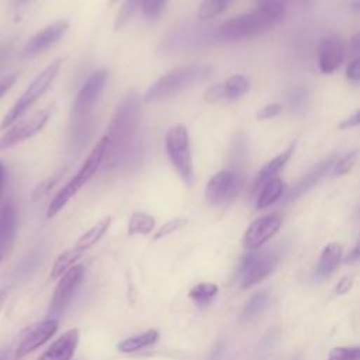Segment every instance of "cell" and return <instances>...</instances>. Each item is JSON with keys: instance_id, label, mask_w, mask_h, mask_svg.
<instances>
[{"instance_id": "cell-44", "label": "cell", "mask_w": 360, "mask_h": 360, "mask_svg": "<svg viewBox=\"0 0 360 360\" xmlns=\"http://www.w3.org/2000/svg\"><path fill=\"white\" fill-rule=\"evenodd\" d=\"M4 187H5V165L0 162V197L4 194Z\"/></svg>"}, {"instance_id": "cell-28", "label": "cell", "mask_w": 360, "mask_h": 360, "mask_svg": "<svg viewBox=\"0 0 360 360\" xmlns=\"http://www.w3.org/2000/svg\"><path fill=\"white\" fill-rule=\"evenodd\" d=\"M357 158H359V151L357 149L350 151L346 155L338 158V161L335 162V165H333V168L331 171L332 175L335 178H338V176H343V175L349 173L353 169V166L356 165Z\"/></svg>"}, {"instance_id": "cell-22", "label": "cell", "mask_w": 360, "mask_h": 360, "mask_svg": "<svg viewBox=\"0 0 360 360\" xmlns=\"http://www.w3.org/2000/svg\"><path fill=\"white\" fill-rule=\"evenodd\" d=\"M110 225H112V217H106V218L100 220L96 225H93L88 232H85L79 238V241L76 242V246L84 251L91 249L105 236V234L109 231Z\"/></svg>"}, {"instance_id": "cell-43", "label": "cell", "mask_w": 360, "mask_h": 360, "mask_svg": "<svg viewBox=\"0 0 360 360\" xmlns=\"http://www.w3.org/2000/svg\"><path fill=\"white\" fill-rule=\"evenodd\" d=\"M360 259V241L354 245V248L350 251V253L346 256V263H353Z\"/></svg>"}, {"instance_id": "cell-19", "label": "cell", "mask_w": 360, "mask_h": 360, "mask_svg": "<svg viewBox=\"0 0 360 360\" xmlns=\"http://www.w3.org/2000/svg\"><path fill=\"white\" fill-rule=\"evenodd\" d=\"M286 183L280 178H273L267 183L263 185L260 192L258 193L256 199V207L259 210L267 208L272 204H274L280 197H283L286 192Z\"/></svg>"}, {"instance_id": "cell-45", "label": "cell", "mask_w": 360, "mask_h": 360, "mask_svg": "<svg viewBox=\"0 0 360 360\" xmlns=\"http://www.w3.org/2000/svg\"><path fill=\"white\" fill-rule=\"evenodd\" d=\"M350 8H352L354 12H360V0H354V2L350 5Z\"/></svg>"}, {"instance_id": "cell-8", "label": "cell", "mask_w": 360, "mask_h": 360, "mask_svg": "<svg viewBox=\"0 0 360 360\" xmlns=\"http://www.w3.org/2000/svg\"><path fill=\"white\" fill-rule=\"evenodd\" d=\"M50 116H51V106L43 110H39L30 119L16 123L9 131H6L2 137H0V151L9 149L39 134L48 123Z\"/></svg>"}, {"instance_id": "cell-39", "label": "cell", "mask_w": 360, "mask_h": 360, "mask_svg": "<svg viewBox=\"0 0 360 360\" xmlns=\"http://www.w3.org/2000/svg\"><path fill=\"white\" fill-rule=\"evenodd\" d=\"M360 126V110H357L356 113H353L352 116H349L347 119H345L339 126L338 128L339 130H349V128H354V127H359Z\"/></svg>"}, {"instance_id": "cell-7", "label": "cell", "mask_w": 360, "mask_h": 360, "mask_svg": "<svg viewBox=\"0 0 360 360\" xmlns=\"http://www.w3.org/2000/svg\"><path fill=\"white\" fill-rule=\"evenodd\" d=\"M242 185V175L229 169L215 173L206 186V200L211 206H221L229 203L239 192Z\"/></svg>"}, {"instance_id": "cell-47", "label": "cell", "mask_w": 360, "mask_h": 360, "mask_svg": "<svg viewBox=\"0 0 360 360\" xmlns=\"http://www.w3.org/2000/svg\"><path fill=\"white\" fill-rule=\"evenodd\" d=\"M119 0H110V5H114V4H117Z\"/></svg>"}, {"instance_id": "cell-1", "label": "cell", "mask_w": 360, "mask_h": 360, "mask_svg": "<svg viewBox=\"0 0 360 360\" xmlns=\"http://www.w3.org/2000/svg\"><path fill=\"white\" fill-rule=\"evenodd\" d=\"M140 110V96L135 92L128 93L117 106L105 135L107 140L106 168L128 165L138 156Z\"/></svg>"}, {"instance_id": "cell-34", "label": "cell", "mask_w": 360, "mask_h": 360, "mask_svg": "<svg viewBox=\"0 0 360 360\" xmlns=\"http://www.w3.org/2000/svg\"><path fill=\"white\" fill-rule=\"evenodd\" d=\"M186 224H187V220H185V218H173V220L168 221L166 224H164V225L156 231V234L154 235V241H159V239H162V238H166V236L175 234L176 231L182 229Z\"/></svg>"}, {"instance_id": "cell-11", "label": "cell", "mask_w": 360, "mask_h": 360, "mask_svg": "<svg viewBox=\"0 0 360 360\" xmlns=\"http://www.w3.org/2000/svg\"><path fill=\"white\" fill-rule=\"evenodd\" d=\"M57 331H58V321L54 318H48L43 322L33 325L22 336V340L16 349V357L22 359L29 353L34 352L36 349L41 347L57 333Z\"/></svg>"}, {"instance_id": "cell-14", "label": "cell", "mask_w": 360, "mask_h": 360, "mask_svg": "<svg viewBox=\"0 0 360 360\" xmlns=\"http://www.w3.org/2000/svg\"><path fill=\"white\" fill-rule=\"evenodd\" d=\"M18 232V213L12 203L0 210V260H4L15 244Z\"/></svg>"}, {"instance_id": "cell-13", "label": "cell", "mask_w": 360, "mask_h": 360, "mask_svg": "<svg viewBox=\"0 0 360 360\" xmlns=\"http://www.w3.org/2000/svg\"><path fill=\"white\" fill-rule=\"evenodd\" d=\"M69 30V23L67 20H58L51 26L46 27L43 32L37 33L29 40L25 47L26 57H36L40 53L48 50L51 46L58 43Z\"/></svg>"}, {"instance_id": "cell-48", "label": "cell", "mask_w": 360, "mask_h": 360, "mask_svg": "<svg viewBox=\"0 0 360 360\" xmlns=\"http://www.w3.org/2000/svg\"><path fill=\"white\" fill-rule=\"evenodd\" d=\"M279 2H281V4H287V0H279Z\"/></svg>"}, {"instance_id": "cell-12", "label": "cell", "mask_w": 360, "mask_h": 360, "mask_svg": "<svg viewBox=\"0 0 360 360\" xmlns=\"http://www.w3.org/2000/svg\"><path fill=\"white\" fill-rule=\"evenodd\" d=\"M346 55L343 43L338 37L324 39L316 48L318 68L322 74L331 75L342 65Z\"/></svg>"}, {"instance_id": "cell-37", "label": "cell", "mask_w": 360, "mask_h": 360, "mask_svg": "<svg viewBox=\"0 0 360 360\" xmlns=\"http://www.w3.org/2000/svg\"><path fill=\"white\" fill-rule=\"evenodd\" d=\"M18 81V74H12L5 76L4 79H0V99H2L16 84Z\"/></svg>"}, {"instance_id": "cell-10", "label": "cell", "mask_w": 360, "mask_h": 360, "mask_svg": "<svg viewBox=\"0 0 360 360\" xmlns=\"http://www.w3.org/2000/svg\"><path fill=\"white\" fill-rule=\"evenodd\" d=\"M281 227V215L277 213L260 217L253 221L244 234L242 245L245 249L256 251L262 248L272 236H274Z\"/></svg>"}, {"instance_id": "cell-5", "label": "cell", "mask_w": 360, "mask_h": 360, "mask_svg": "<svg viewBox=\"0 0 360 360\" xmlns=\"http://www.w3.org/2000/svg\"><path fill=\"white\" fill-rule=\"evenodd\" d=\"M165 147L172 166L183 180V183L190 187L194 182V169L187 128L183 124L173 126L166 133Z\"/></svg>"}, {"instance_id": "cell-3", "label": "cell", "mask_w": 360, "mask_h": 360, "mask_svg": "<svg viewBox=\"0 0 360 360\" xmlns=\"http://www.w3.org/2000/svg\"><path fill=\"white\" fill-rule=\"evenodd\" d=\"M274 25H277V22L270 15H267L263 9L258 8L253 12L236 16L222 23L218 27L217 37L221 41H227V43L245 41L266 33Z\"/></svg>"}, {"instance_id": "cell-4", "label": "cell", "mask_w": 360, "mask_h": 360, "mask_svg": "<svg viewBox=\"0 0 360 360\" xmlns=\"http://www.w3.org/2000/svg\"><path fill=\"white\" fill-rule=\"evenodd\" d=\"M61 60H55L48 67H46L29 85L23 96L15 103V106L11 109V112L4 117L2 123H0V130H5L12 127L15 123H18L19 119L25 116V113L50 89L53 82L55 81L60 69H61Z\"/></svg>"}, {"instance_id": "cell-35", "label": "cell", "mask_w": 360, "mask_h": 360, "mask_svg": "<svg viewBox=\"0 0 360 360\" xmlns=\"http://www.w3.org/2000/svg\"><path fill=\"white\" fill-rule=\"evenodd\" d=\"M204 100L207 103H218L221 100H225V93H224V85L217 84L210 86L206 93H204Z\"/></svg>"}, {"instance_id": "cell-25", "label": "cell", "mask_w": 360, "mask_h": 360, "mask_svg": "<svg viewBox=\"0 0 360 360\" xmlns=\"http://www.w3.org/2000/svg\"><path fill=\"white\" fill-rule=\"evenodd\" d=\"M231 2L232 0H203L197 12V18L200 20L214 19L224 13L231 5Z\"/></svg>"}, {"instance_id": "cell-33", "label": "cell", "mask_w": 360, "mask_h": 360, "mask_svg": "<svg viewBox=\"0 0 360 360\" xmlns=\"http://www.w3.org/2000/svg\"><path fill=\"white\" fill-rule=\"evenodd\" d=\"M166 4H168V0H144L141 5L142 15L149 20L156 19L164 13Z\"/></svg>"}, {"instance_id": "cell-32", "label": "cell", "mask_w": 360, "mask_h": 360, "mask_svg": "<svg viewBox=\"0 0 360 360\" xmlns=\"http://www.w3.org/2000/svg\"><path fill=\"white\" fill-rule=\"evenodd\" d=\"M328 360H360V346H339L331 349Z\"/></svg>"}, {"instance_id": "cell-6", "label": "cell", "mask_w": 360, "mask_h": 360, "mask_svg": "<svg viewBox=\"0 0 360 360\" xmlns=\"http://www.w3.org/2000/svg\"><path fill=\"white\" fill-rule=\"evenodd\" d=\"M279 253L269 252H252L242 258L238 269V277L242 288H249L253 284L262 281L279 263Z\"/></svg>"}, {"instance_id": "cell-27", "label": "cell", "mask_w": 360, "mask_h": 360, "mask_svg": "<svg viewBox=\"0 0 360 360\" xmlns=\"http://www.w3.org/2000/svg\"><path fill=\"white\" fill-rule=\"evenodd\" d=\"M144 0H126L121 11L119 12L116 22H114V30H120L121 27H124L133 18L134 15L141 9Z\"/></svg>"}, {"instance_id": "cell-41", "label": "cell", "mask_w": 360, "mask_h": 360, "mask_svg": "<svg viewBox=\"0 0 360 360\" xmlns=\"http://www.w3.org/2000/svg\"><path fill=\"white\" fill-rule=\"evenodd\" d=\"M11 51H12V43L4 44L2 47H0V68H2L5 65V62L8 61Z\"/></svg>"}, {"instance_id": "cell-16", "label": "cell", "mask_w": 360, "mask_h": 360, "mask_svg": "<svg viewBox=\"0 0 360 360\" xmlns=\"http://www.w3.org/2000/svg\"><path fill=\"white\" fill-rule=\"evenodd\" d=\"M338 161V156L336 155H331L328 156L326 159L321 161L316 166H314L294 187L293 190L290 192L288 194V199L293 200V199H297L300 196H302L304 193H307L309 189H312L328 172L332 171L335 162Z\"/></svg>"}, {"instance_id": "cell-24", "label": "cell", "mask_w": 360, "mask_h": 360, "mask_svg": "<svg viewBox=\"0 0 360 360\" xmlns=\"http://www.w3.org/2000/svg\"><path fill=\"white\" fill-rule=\"evenodd\" d=\"M155 228V218L147 213H134L128 221V235H148Z\"/></svg>"}, {"instance_id": "cell-42", "label": "cell", "mask_w": 360, "mask_h": 360, "mask_svg": "<svg viewBox=\"0 0 360 360\" xmlns=\"http://www.w3.org/2000/svg\"><path fill=\"white\" fill-rule=\"evenodd\" d=\"M349 48H350V51H352L353 54H356V55L360 57V33H356V34L350 39V41H349Z\"/></svg>"}, {"instance_id": "cell-40", "label": "cell", "mask_w": 360, "mask_h": 360, "mask_svg": "<svg viewBox=\"0 0 360 360\" xmlns=\"http://www.w3.org/2000/svg\"><path fill=\"white\" fill-rule=\"evenodd\" d=\"M352 286H353V276H343L338 281L335 291H336V294H346V293H349Z\"/></svg>"}, {"instance_id": "cell-46", "label": "cell", "mask_w": 360, "mask_h": 360, "mask_svg": "<svg viewBox=\"0 0 360 360\" xmlns=\"http://www.w3.org/2000/svg\"><path fill=\"white\" fill-rule=\"evenodd\" d=\"M29 2H30V0H16V6H18V8H23V6H26Z\"/></svg>"}, {"instance_id": "cell-21", "label": "cell", "mask_w": 360, "mask_h": 360, "mask_svg": "<svg viewBox=\"0 0 360 360\" xmlns=\"http://www.w3.org/2000/svg\"><path fill=\"white\" fill-rule=\"evenodd\" d=\"M84 253H85V251L81 249V248H78L76 245H75L74 248L67 249L65 252H62V253L57 258V260H55V263H54V266H53L51 279H53V280L61 279L68 270H71L74 266H76L75 263L82 258Z\"/></svg>"}, {"instance_id": "cell-50", "label": "cell", "mask_w": 360, "mask_h": 360, "mask_svg": "<svg viewBox=\"0 0 360 360\" xmlns=\"http://www.w3.org/2000/svg\"><path fill=\"white\" fill-rule=\"evenodd\" d=\"M0 262H2V260H0Z\"/></svg>"}, {"instance_id": "cell-20", "label": "cell", "mask_w": 360, "mask_h": 360, "mask_svg": "<svg viewBox=\"0 0 360 360\" xmlns=\"http://www.w3.org/2000/svg\"><path fill=\"white\" fill-rule=\"evenodd\" d=\"M158 340H159V332L156 329H149L140 335H135V336L121 340L117 345V349L123 353H134V352L142 350V349L156 343Z\"/></svg>"}, {"instance_id": "cell-49", "label": "cell", "mask_w": 360, "mask_h": 360, "mask_svg": "<svg viewBox=\"0 0 360 360\" xmlns=\"http://www.w3.org/2000/svg\"><path fill=\"white\" fill-rule=\"evenodd\" d=\"M0 360H5V357H4V356H0Z\"/></svg>"}, {"instance_id": "cell-26", "label": "cell", "mask_w": 360, "mask_h": 360, "mask_svg": "<svg viewBox=\"0 0 360 360\" xmlns=\"http://www.w3.org/2000/svg\"><path fill=\"white\" fill-rule=\"evenodd\" d=\"M217 294H218V287L214 283H200V284H196L189 291L190 300L194 301L197 305L210 304Z\"/></svg>"}, {"instance_id": "cell-17", "label": "cell", "mask_w": 360, "mask_h": 360, "mask_svg": "<svg viewBox=\"0 0 360 360\" xmlns=\"http://www.w3.org/2000/svg\"><path fill=\"white\" fill-rule=\"evenodd\" d=\"M295 144H291L286 151L279 154L276 158L269 161L256 175L253 185H252V194H258L265 183H267L270 179L277 178V173L284 168V165L290 161L293 152H294Z\"/></svg>"}, {"instance_id": "cell-30", "label": "cell", "mask_w": 360, "mask_h": 360, "mask_svg": "<svg viewBox=\"0 0 360 360\" xmlns=\"http://www.w3.org/2000/svg\"><path fill=\"white\" fill-rule=\"evenodd\" d=\"M267 301H269V297L266 293H258L255 294L249 301L248 304L245 305L244 308V316L245 318H251V316H255L258 314H260L266 305H267Z\"/></svg>"}, {"instance_id": "cell-31", "label": "cell", "mask_w": 360, "mask_h": 360, "mask_svg": "<svg viewBox=\"0 0 360 360\" xmlns=\"http://www.w3.org/2000/svg\"><path fill=\"white\" fill-rule=\"evenodd\" d=\"M67 172V169H60L58 172H55L54 175H51L48 179H46L43 183H40L36 190L33 192V200H40L43 199L44 196H47L53 189L54 186L61 180V178L64 176V173Z\"/></svg>"}, {"instance_id": "cell-15", "label": "cell", "mask_w": 360, "mask_h": 360, "mask_svg": "<svg viewBox=\"0 0 360 360\" xmlns=\"http://www.w3.org/2000/svg\"><path fill=\"white\" fill-rule=\"evenodd\" d=\"M79 338L81 335L78 329L67 331L43 353L39 360H71L78 347Z\"/></svg>"}, {"instance_id": "cell-18", "label": "cell", "mask_w": 360, "mask_h": 360, "mask_svg": "<svg viewBox=\"0 0 360 360\" xmlns=\"http://www.w3.org/2000/svg\"><path fill=\"white\" fill-rule=\"evenodd\" d=\"M342 256H343V246L340 244L338 242L328 244L324 248L319 256V260L316 263V267L314 272L315 279H325L331 276L335 272V269L339 266Z\"/></svg>"}, {"instance_id": "cell-2", "label": "cell", "mask_w": 360, "mask_h": 360, "mask_svg": "<svg viewBox=\"0 0 360 360\" xmlns=\"http://www.w3.org/2000/svg\"><path fill=\"white\" fill-rule=\"evenodd\" d=\"M213 67L207 64H192L168 72L154 82L144 95L145 103H155L179 95L187 88L210 78Z\"/></svg>"}, {"instance_id": "cell-38", "label": "cell", "mask_w": 360, "mask_h": 360, "mask_svg": "<svg viewBox=\"0 0 360 360\" xmlns=\"http://www.w3.org/2000/svg\"><path fill=\"white\" fill-rule=\"evenodd\" d=\"M346 78L352 82H359L360 81V57H357L346 71Z\"/></svg>"}, {"instance_id": "cell-29", "label": "cell", "mask_w": 360, "mask_h": 360, "mask_svg": "<svg viewBox=\"0 0 360 360\" xmlns=\"http://www.w3.org/2000/svg\"><path fill=\"white\" fill-rule=\"evenodd\" d=\"M288 106L293 112H302L308 102V89L304 86H295L287 96Z\"/></svg>"}, {"instance_id": "cell-23", "label": "cell", "mask_w": 360, "mask_h": 360, "mask_svg": "<svg viewBox=\"0 0 360 360\" xmlns=\"http://www.w3.org/2000/svg\"><path fill=\"white\" fill-rule=\"evenodd\" d=\"M224 93L225 100H236L241 99L244 95L248 93L251 88V82L244 75H234L228 78L224 84Z\"/></svg>"}, {"instance_id": "cell-36", "label": "cell", "mask_w": 360, "mask_h": 360, "mask_svg": "<svg viewBox=\"0 0 360 360\" xmlns=\"http://www.w3.org/2000/svg\"><path fill=\"white\" fill-rule=\"evenodd\" d=\"M281 113V105L280 103H270V105H266L265 107H262L258 113H256V117L258 120H270L276 116H279Z\"/></svg>"}, {"instance_id": "cell-9", "label": "cell", "mask_w": 360, "mask_h": 360, "mask_svg": "<svg viewBox=\"0 0 360 360\" xmlns=\"http://www.w3.org/2000/svg\"><path fill=\"white\" fill-rule=\"evenodd\" d=\"M84 276H85V267L82 265H76L60 279L54 290V295L51 298L50 312L53 315H60L71 304L76 290L79 288L84 280Z\"/></svg>"}]
</instances>
